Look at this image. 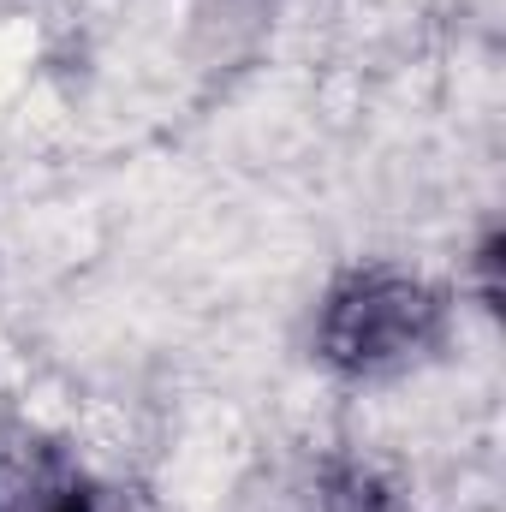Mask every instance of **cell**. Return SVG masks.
<instances>
[{
  "label": "cell",
  "mask_w": 506,
  "mask_h": 512,
  "mask_svg": "<svg viewBox=\"0 0 506 512\" xmlns=\"http://www.w3.org/2000/svg\"><path fill=\"white\" fill-rule=\"evenodd\" d=\"M435 334H441V298L423 280L393 274V268H370L334 286L316 322L322 358L352 376H381V370L411 364Z\"/></svg>",
  "instance_id": "1"
},
{
  "label": "cell",
  "mask_w": 506,
  "mask_h": 512,
  "mask_svg": "<svg viewBox=\"0 0 506 512\" xmlns=\"http://www.w3.org/2000/svg\"><path fill=\"white\" fill-rule=\"evenodd\" d=\"M24 512H96V495L78 471H48L36 489H24Z\"/></svg>",
  "instance_id": "2"
}]
</instances>
